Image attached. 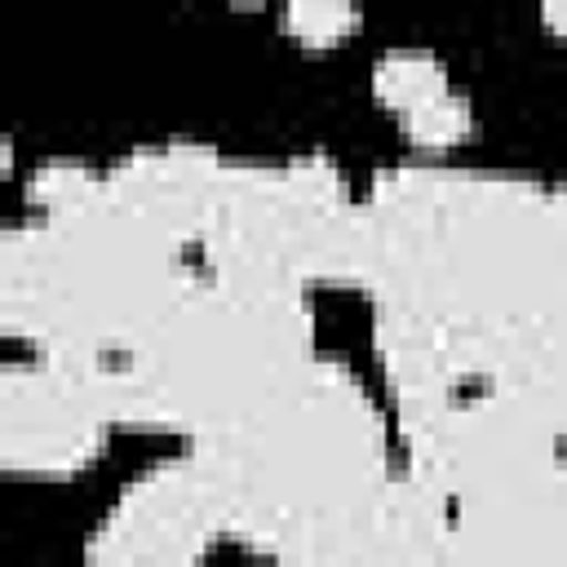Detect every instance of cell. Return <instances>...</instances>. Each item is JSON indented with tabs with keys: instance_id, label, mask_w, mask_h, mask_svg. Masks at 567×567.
Returning <instances> with one entry per match:
<instances>
[{
	"instance_id": "277c9868",
	"label": "cell",
	"mask_w": 567,
	"mask_h": 567,
	"mask_svg": "<svg viewBox=\"0 0 567 567\" xmlns=\"http://www.w3.org/2000/svg\"><path fill=\"white\" fill-rule=\"evenodd\" d=\"M540 18H545L549 31L567 35V0H540Z\"/></svg>"
},
{
	"instance_id": "7a4b0ae2",
	"label": "cell",
	"mask_w": 567,
	"mask_h": 567,
	"mask_svg": "<svg viewBox=\"0 0 567 567\" xmlns=\"http://www.w3.org/2000/svg\"><path fill=\"white\" fill-rule=\"evenodd\" d=\"M403 133L416 146H447L470 133V102L443 89V93L416 102L412 111H403Z\"/></svg>"
},
{
	"instance_id": "5b68a950",
	"label": "cell",
	"mask_w": 567,
	"mask_h": 567,
	"mask_svg": "<svg viewBox=\"0 0 567 567\" xmlns=\"http://www.w3.org/2000/svg\"><path fill=\"white\" fill-rule=\"evenodd\" d=\"M235 4H261V0H235Z\"/></svg>"
},
{
	"instance_id": "3957f363",
	"label": "cell",
	"mask_w": 567,
	"mask_h": 567,
	"mask_svg": "<svg viewBox=\"0 0 567 567\" xmlns=\"http://www.w3.org/2000/svg\"><path fill=\"white\" fill-rule=\"evenodd\" d=\"M284 22L301 44L328 49L359 22V9H354V0H288Z\"/></svg>"
},
{
	"instance_id": "6da1fadb",
	"label": "cell",
	"mask_w": 567,
	"mask_h": 567,
	"mask_svg": "<svg viewBox=\"0 0 567 567\" xmlns=\"http://www.w3.org/2000/svg\"><path fill=\"white\" fill-rule=\"evenodd\" d=\"M447 89V75L439 66V58L421 53V49H394V53H381L377 66H372V93L394 106L399 115L412 111L416 102L434 97Z\"/></svg>"
}]
</instances>
